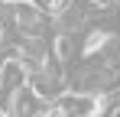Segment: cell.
<instances>
[{"label": "cell", "mask_w": 120, "mask_h": 117, "mask_svg": "<svg viewBox=\"0 0 120 117\" xmlns=\"http://www.w3.org/2000/svg\"><path fill=\"white\" fill-rule=\"evenodd\" d=\"M0 3H13V0H0Z\"/></svg>", "instance_id": "cell-6"}, {"label": "cell", "mask_w": 120, "mask_h": 117, "mask_svg": "<svg viewBox=\"0 0 120 117\" xmlns=\"http://www.w3.org/2000/svg\"><path fill=\"white\" fill-rule=\"evenodd\" d=\"M45 98H39L29 85H20L10 94V117H42Z\"/></svg>", "instance_id": "cell-2"}, {"label": "cell", "mask_w": 120, "mask_h": 117, "mask_svg": "<svg viewBox=\"0 0 120 117\" xmlns=\"http://www.w3.org/2000/svg\"><path fill=\"white\" fill-rule=\"evenodd\" d=\"M98 3H101V7H104V3H107V0H98Z\"/></svg>", "instance_id": "cell-7"}, {"label": "cell", "mask_w": 120, "mask_h": 117, "mask_svg": "<svg viewBox=\"0 0 120 117\" xmlns=\"http://www.w3.org/2000/svg\"><path fill=\"white\" fill-rule=\"evenodd\" d=\"M45 7H49V13H55V16H62V13H68V10L75 7V0H49Z\"/></svg>", "instance_id": "cell-5"}, {"label": "cell", "mask_w": 120, "mask_h": 117, "mask_svg": "<svg viewBox=\"0 0 120 117\" xmlns=\"http://www.w3.org/2000/svg\"><path fill=\"white\" fill-rule=\"evenodd\" d=\"M10 10H13V26L20 29V36H26V39H42V36H45L49 16L42 13L36 3L13 0V3H10Z\"/></svg>", "instance_id": "cell-1"}, {"label": "cell", "mask_w": 120, "mask_h": 117, "mask_svg": "<svg viewBox=\"0 0 120 117\" xmlns=\"http://www.w3.org/2000/svg\"><path fill=\"white\" fill-rule=\"evenodd\" d=\"M107 33L110 29H104V26H94V29H88L84 33V39H81V55H84V62H98L101 58V49H104V42H107Z\"/></svg>", "instance_id": "cell-3"}, {"label": "cell", "mask_w": 120, "mask_h": 117, "mask_svg": "<svg viewBox=\"0 0 120 117\" xmlns=\"http://www.w3.org/2000/svg\"><path fill=\"white\" fill-rule=\"evenodd\" d=\"M49 55L55 58V62H68V55H71V33H65V29H62V33H55Z\"/></svg>", "instance_id": "cell-4"}]
</instances>
